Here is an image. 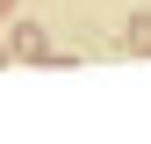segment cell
Wrapping results in <instances>:
<instances>
[{
    "label": "cell",
    "instance_id": "1",
    "mask_svg": "<svg viewBox=\"0 0 151 144\" xmlns=\"http://www.w3.org/2000/svg\"><path fill=\"white\" fill-rule=\"evenodd\" d=\"M14 50H22V58H36V65H50V43H43V29H14Z\"/></svg>",
    "mask_w": 151,
    "mask_h": 144
},
{
    "label": "cell",
    "instance_id": "2",
    "mask_svg": "<svg viewBox=\"0 0 151 144\" xmlns=\"http://www.w3.org/2000/svg\"><path fill=\"white\" fill-rule=\"evenodd\" d=\"M129 50H137V58H151V14H137V22H129Z\"/></svg>",
    "mask_w": 151,
    "mask_h": 144
},
{
    "label": "cell",
    "instance_id": "3",
    "mask_svg": "<svg viewBox=\"0 0 151 144\" xmlns=\"http://www.w3.org/2000/svg\"><path fill=\"white\" fill-rule=\"evenodd\" d=\"M7 7H14V0H0V14H7Z\"/></svg>",
    "mask_w": 151,
    "mask_h": 144
}]
</instances>
